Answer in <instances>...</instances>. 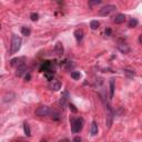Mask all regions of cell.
<instances>
[{
  "label": "cell",
  "instance_id": "cell-1",
  "mask_svg": "<svg viewBox=\"0 0 142 142\" xmlns=\"http://www.w3.org/2000/svg\"><path fill=\"white\" fill-rule=\"evenodd\" d=\"M21 48V38L17 35H12L11 39V48H10V55H15Z\"/></svg>",
  "mask_w": 142,
  "mask_h": 142
},
{
  "label": "cell",
  "instance_id": "cell-2",
  "mask_svg": "<svg viewBox=\"0 0 142 142\" xmlns=\"http://www.w3.org/2000/svg\"><path fill=\"white\" fill-rule=\"evenodd\" d=\"M83 128V119L81 118H76L71 120V131L73 133H79Z\"/></svg>",
  "mask_w": 142,
  "mask_h": 142
},
{
  "label": "cell",
  "instance_id": "cell-3",
  "mask_svg": "<svg viewBox=\"0 0 142 142\" xmlns=\"http://www.w3.org/2000/svg\"><path fill=\"white\" fill-rule=\"evenodd\" d=\"M116 9H117V7L116 6H113V5H107V6H104L102 7L100 10H99V16L101 17H107V16H110L111 13H113L114 11H116Z\"/></svg>",
  "mask_w": 142,
  "mask_h": 142
},
{
  "label": "cell",
  "instance_id": "cell-4",
  "mask_svg": "<svg viewBox=\"0 0 142 142\" xmlns=\"http://www.w3.org/2000/svg\"><path fill=\"white\" fill-rule=\"evenodd\" d=\"M50 113H51V109L47 106H40L35 111V114L37 117H47Z\"/></svg>",
  "mask_w": 142,
  "mask_h": 142
},
{
  "label": "cell",
  "instance_id": "cell-5",
  "mask_svg": "<svg viewBox=\"0 0 142 142\" xmlns=\"http://www.w3.org/2000/svg\"><path fill=\"white\" fill-rule=\"evenodd\" d=\"M112 122H113V113H112V111H111L110 108H108V112H107V116H106V126H107L108 129L111 128Z\"/></svg>",
  "mask_w": 142,
  "mask_h": 142
},
{
  "label": "cell",
  "instance_id": "cell-6",
  "mask_svg": "<svg viewBox=\"0 0 142 142\" xmlns=\"http://www.w3.org/2000/svg\"><path fill=\"white\" fill-rule=\"evenodd\" d=\"M124 21H126V16L122 15V13H118V15L113 18V22L114 23H118V25L123 23Z\"/></svg>",
  "mask_w": 142,
  "mask_h": 142
},
{
  "label": "cell",
  "instance_id": "cell-7",
  "mask_svg": "<svg viewBox=\"0 0 142 142\" xmlns=\"http://www.w3.org/2000/svg\"><path fill=\"white\" fill-rule=\"evenodd\" d=\"M26 72H27V67H26L25 63H23V65L18 66V68H17V72H16V74H17L18 77H22Z\"/></svg>",
  "mask_w": 142,
  "mask_h": 142
},
{
  "label": "cell",
  "instance_id": "cell-8",
  "mask_svg": "<svg viewBox=\"0 0 142 142\" xmlns=\"http://www.w3.org/2000/svg\"><path fill=\"white\" fill-rule=\"evenodd\" d=\"M50 89L51 90H53V91H58L60 88H61V82L60 81H58V80H53L51 83H50Z\"/></svg>",
  "mask_w": 142,
  "mask_h": 142
},
{
  "label": "cell",
  "instance_id": "cell-9",
  "mask_svg": "<svg viewBox=\"0 0 142 142\" xmlns=\"http://www.w3.org/2000/svg\"><path fill=\"white\" fill-rule=\"evenodd\" d=\"M25 60H26V58L25 57H21V58H17V59H12L11 61V66H20V65H23L25 63Z\"/></svg>",
  "mask_w": 142,
  "mask_h": 142
},
{
  "label": "cell",
  "instance_id": "cell-10",
  "mask_svg": "<svg viewBox=\"0 0 142 142\" xmlns=\"http://www.w3.org/2000/svg\"><path fill=\"white\" fill-rule=\"evenodd\" d=\"M118 49H119L122 53H129L130 52V47L128 45H126V43H120V45H118Z\"/></svg>",
  "mask_w": 142,
  "mask_h": 142
},
{
  "label": "cell",
  "instance_id": "cell-11",
  "mask_svg": "<svg viewBox=\"0 0 142 142\" xmlns=\"http://www.w3.org/2000/svg\"><path fill=\"white\" fill-rule=\"evenodd\" d=\"M91 134L92 136H97L98 134V131H99V128H98V124H97V122L96 121H93L92 123H91Z\"/></svg>",
  "mask_w": 142,
  "mask_h": 142
},
{
  "label": "cell",
  "instance_id": "cell-12",
  "mask_svg": "<svg viewBox=\"0 0 142 142\" xmlns=\"http://www.w3.org/2000/svg\"><path fill=\"white\" fill-rule=\"evenodd\" d=\"M74 37H76V39H77V42H80L83 38V31L80 29L76 30V31H74Z\"/></svg>",
  "mask_w": 142,
  "mask_h": 142
},
{
  "label": "cell",
  "instance_id": "cell-13",
  "mask_svg": "<svg viewBox=\"0 0 142 142\" xmlns=\"http://www.w3.org/2000/svg\"><path fill=\"white\" fill-rule=\"evenodd\" d=\"M23 130H25V134H26L27 137H30V136H31V131H30L29 123H27V122L23 123Z\"/></svg>",
  "mask_w": 142,
  "mask_h": 142
},
{
  "label": "cell",
  "instance_id": "cell-14",
  "mask_svg": "<svg viewBox=\"0 0 142 142\" xmlns=\"http://www.w3.org/2000/svg\"><path fill=\"white\" fill-rule=\"evenodd\" d=\"M102 0H88V5H89L90 8H93V7L98 6L99 3H101Z\"/></svg>",
  "mask_w": 142,
  "mask_h": 142
},
{
  "label": "cell",
  "instance_id": "cell-15",
  "mask_svg": "<svg viewBox=\"0 0 142 142\" xmlns=\"http://www.w3.org/2000/svg\"><path fill=\"white\" fill-rule=\"evenodd\" d=\"M21 33L26 37H29L30 35H31V29L28 28V27H23V28L21 29Z\"/></svg>",
  "mask_w": 142,
  "mask_h": 142
},
{
  "label": "cell",
  "instance_id": "cell-16",
  "mask_svg": "<svg viewBox=\"0 0 142 142\" xmlns=\"http://www.w3.org/2000/svg\"><path fill=\"white\" fill-rule=\"evenodd\" d=\"M114 81L113 80H110V99H112L113 96H114Z\"/></svg>",
  "mask_w": 142,
  "mask_h": 142
},
{
  "label": "cell",
  "instance_id": "cell-17",
  "mask_svg": "<svg viewBox=\"0 0 142 142\" xmlns=\"http://www.w3.org/2000/svg\"><path fill=\"white\" fill-rule=\"evenodd\" d=\"M56 51H57V53H59V55H61V53L63 52V47L61 45V42H57V45H56Z\"/></svg>",
  "mask_w": 142,
  "mask_h": 142
},
{
  "label": "cell",
  "instance_id": "cell-18",
  "mask_svg": "<svg viewBox=\"0 0 142 142\" xmlns=\"http://www.w3.org/2000/svg\"><path fill=\"white\" fill-rule=\"evenodd\" d=\"M71 78L74 80H79L81 78V73L79 71H73V72H71Z\"/></svg>",
  "mask_w": 142,
  "mask_h": 142
},
{
  "label": "cell",
  "instance_id": "cell-19",
  "mask_svg": "<svg viewBox=\"0 0 142 142\" xmlns=\"http://www.w3.org/2000/svg\"><path fill=\"white\" fill-rule=\"evenodd\" d=\"M90 28L92 30H96L99 28V22L97 21V20H92V21L90 22Z\"/></svg>",
  "mask_w": 142,
  "mask_h": 142
},
{
  "label": "cell",
  "instance_id": "cell-20",
  "mask_svg": "<svg viewBox=\"0 0 142 142\" xmlns=\"http://www.w3.org/2000/svg\"><path fill=\"white\" fill-rule=\"evenodd\" d=\"M138 26V20L137 19H131L129 22V27L130 28H134V27Z\"/></svg>",
  "mask_w": 142,
  "mask_h": 142
},
{
  "label": "cell",
  "instance_id": "cell-21",
  "mask_svg": "<svg viewBox=\"0 0 142 142\" xmlns=\"http://www.w3.org/2000/svg\"><path fill=\"white\" fill-rule=\"evenodd\" d=\"M123 72L126 73L128 77H130V78H132L133 76H136V73H134L132 70H128V69H126V70H123Z\"/></svg>",
  "mask_w": 142,
  "mask_h": 142
},
{
  "label": "cell",
  "instance_id": "cell-22",
  "mask_svg": "<svg viewBox=\"0 0 142 142\" xmlns=\"http://www.w3.org/2000/svg\"><path fill=\"white\" fill-rule=\"evenodd\" d=\"M38 19H39L38 13H32V15H31V20H32V21H37Z\"/></svg>",
  "mask_w": 142,
  "mask_h": 142
},
{
  "label": "cell",
  "instance_id": "cell-23",
  "mask_svg": "<svg viewBox=\"0 0 142 142\" xmlns=\"http://www.w3.org/2000/svg\"><path fill=\"white\" fill-rule=\"evenodd\" d=\"M70 110H72L74 113L77 112V109H76V108H74V106H73V104H70Z\"/></svg>",
  "mask_w": 142,
  "mask_h": 142
},
{
  "label": "cell",
  "instance_id": "cell-24",
  "mask_svg": "<svg viewBox=\"0 0 142 142\" xmlns=\"http://www.w3.org/2000/svg\"><path fill=\"white\" fill-rule=\"evenodd\" d=\"M110 33H111V29H109V28L106 29V35L107 36H110Z\"/></svg>",
  "mask_w": 142,
  "mask_h": 142
},
{
  "label": "cell",
  "instance_id": "cell-25",
  "mask_svg": "<svg viewBox=\"0 0 142 142\" xmlns=\"http://www.w3.org/2000/svg\"><path fill=\"white\" fill-rule=\"evenodd\" d=\"M81 140H82V139H81L80 137H76V138L73 139V141H81Z\"/></svg>",
  "mask_w": 142,
  "mask_h": 142
}]
</instances>
